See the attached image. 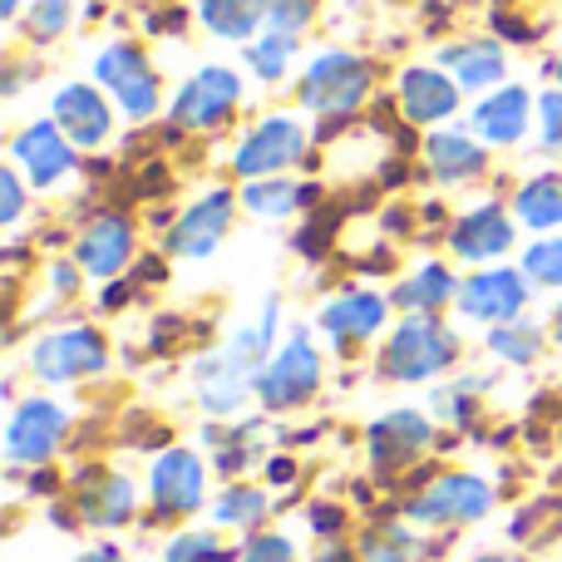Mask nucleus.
<instances>
[{
    "label": "nucleus",
    "instance_id": "f257e3e1",
    "mask_svg": "<svg viewBox=\"0 0 562 562\" xmlns=\"http://www.w3.org/2000/svg\"><path fill=\"white\" fill-rule=\"evenodd\" d=\"M370 89H375V65L366 55H356V49H321L301 69L296 99L321 124H346V119H356V109H366Z\"/></svg>",
    "mask_w": 562,
    "mask_h": 562
},
{
    "label": "nucleus",
    "instance_id": "f03ea898",
    "mask_svg": "<svg viewBox=\"0 0 562 562\" xmlns=\"http://www.w3.org/2000/svg\"><path fill=\"white\" fill-rule=\"evenodd\" d=\"M459 360V336L439 316H405L375 356V375L395 385H425Z\"/></svg>",
    "mask_w": 562,
    "mask_h": 562
},
{
    "label": "nucleus",
    "instance_id": "7ed1b4c3",
    "mask_svg": "<svg viewBox=\"0 0 562 562\" xmlns=\"http://www.w3.org/2000/svg\"><path fill=\"white\" fill-rule=\"evenodd\" d=\"M94 85L104 89L119 104V114L134 119V124H148L158 114V99H164V85H158L148 55L134 45V40H114L94 55Z\"/></svg>",
    "mask_w": 562,
    "mask_h": 562
},
{
    "label": "nucleus",
    "instance_id": "20e7f679",
    "mask_svg": "<svg viewBox=\"0 0 562 562\" xmlns=\"http://www.w3.org/2000/svg\"><path fill=\"white\" fill-rule=\"evenodd\" d=\"M321 380H326L321 350L311 346V330L296 326L286 336V346H277L272 360L262 366V375H257V400H262V409H272V415H286V409L306 405V400L316 395Z\"/></svg>",
    "mask_w": 562,
    "mask_h": 562
},
{
    "label": "nucleus",
    "instance_id": "39448f33",
    "mask_svg": "<svg viewBox=\"0 0 562 562\" xmlns=\"http://www.w3.org/2000/svg\"><path fill=\"white\" fill-rule=\"evenodd\" d=\"M306 148H311V134H306L301 119L267 114V119H257L243 138H237L233 173L247 178V183H252V178H281L286 168H296L301 158H306Z\"/></svg>",
    "mask_w": 562,
    "mask_h": 562
},
{
    "label": "nucleus",
    "instance_id": "423d86ee",
    "mask_svg": "<svg viewBox=\"0 0 562 562\" xmlns=\"http://www.w3.org/2000/svg\"><path fill=\"white\" fill-rule=\"evenodd\" d=\"M237 104H243V75L227 65H203L173 94L168 124L183 128V134H213L237 114Z\"/></svg>",
    "mask_w": 562,
    "mask_h": 562
},
{
    "label": "nucleus",
    "instance_id": "0eeeda50",
    "mask_svg": "<svg viewBox=\"0 0 562 562\" xmlns=\"http://www.w3.org/2000/svg\"><path fill=\"white\" fill-rule=\"evenodd\" d=\"M488 508H494V484L454 469V474L429 479V484L409 498L405 514L425 528H459V524H479Z\"/></svg>",
    "mask_w": 562,
    "mask_h": 562
},
{
    "label": "nucleus",
    "instance_id": "6e6552de",
    "mask_svg": "<svg viewBox=\"0 0 562 562\" xmlns=\"http://www.w3.org/2000/svg\"><path fill=\"white\" fill-rule=\"evenodd\" d=\"M10 168H20V178H25L35 193H49V188H59L79 168V154L55 119H30V124L15 128V138H10Z\"/></svg>",
    "mask_w": 562,
    "mask_h": 562
},
{
    "label": "nucleus",
    "instance_id": "1a4fd4ad",
    "mask_svg": "<svg viewBox=\"0 0 562 562\" xmlns=\"http://www.w3.org/2000/svg\"><path fill=\"white\" fill-rule=\"evenodd\" d=\"M109 366V346L94 326H59L30 346V370L49 385H69V380H89Z\"/></svg>",
    "mask_w": 562,
    "mask_h": 562
},
{
    "label": "nucleus",
    "instance_id": "9d476101",
    "mask_svg": "<svg viewBox=\"0 0 562 562\" xmlns=\"http://www.w3.org/2000/svg\"><path fill=\"white\" fill-rule=\"evenodd\" d=\"M528 296H533V281L524 277V267H488V272H469L459 281V316L464 321H484V326H504V321H518L528 311Z\"/></svg>",
    "mask_w": 562,
    "mask_h": 562
},
{
    "label": "nucleus",
    "instance_id": "9b49d317",
    "mask_svg": "<svg viewBox=\"0 0 562 562\" xmlns=\"http://www.w3.org/2000/svg\"><path fill=\"white\" fill-rule=\"evenodd\" d=\"M237 198L243 193H233V188H207V193L164 233V252L188 257V262L213 257L217 243L227 237V227H233V217H237Z\"/></svg>",
    "mask_w": 562,
    "mask_h": 562
},
{
    "label": "nucleus",
    "instance_id": "f8f14e48",
    "mask_svg": "<svg viewBox=\"0 0 562 562\" xmlns=\"http://www.w3.org/2000/svg\"><path fill=\"white\" fill-rule=\"evenodd\" d=\"M65 429L69 415L55 405V400L35 395V400H20L10 409V425H5V459L10 464H45L59 445H65Z\"/></svg>",
    "mask_w": 562,
    "mask_h": 562
},
{
    "label": "nucleus",
    "instance_id": "ddd939ff",
    "mask_svg": "<svg viewBox=\"0 0 562 562\" xmlns=\"http://www.w3.org/2000/svg\"><path fill=\"white\" fill-rule=\"evenodd\" d=\"M207 488V464L193 449H164L148 469V498H154L158 518H188L203 508Z\"/></svg>",
    "mask_w": 562,
    "mask_h": 562
},
{
    "label": "nucleus",
    "instance_id": "4468645a",
    "mask_svg": "<svg viewBox=\"0 0 562 562\" xmlns=\"http://www.w3.org/2000/svg\"><path fill=\"white\" fill-rule=\"evenodd\" d=\"M395 94H400V114L405 124H419V128H435V124H449L464 104V89L449 69H435V65H409L400 69L395 79Z\"/></svg>",
    "mask_w": 562,
    "mask_h": 562
},
{
    "label": "nucleus",
    "instance_id": "2eb2a0df",
    "mask_svg": "<svg viewBox=\"0 0 562 562\" xmlns=\"http://www.w3.org/2000/svg\"><path fill=\"white\" fill-rule=\"evenodd\" d=\"M370 445V464H375L380 479H395L405 474V464H415L429 445H435V425H429L419 409H390L370 425L366 435Z\"/></svg>",
    "mask_w": 562,
    "mask_h": 562
},
{
    "label": "nucleus",
    "instance_id": "dca6fc26",
    "mask_svg": "<svg viewBox=\"0 0 562 562\" xmlns=\"http://www.w3.org/2000/svg\"><path fill=\"white\" fill-rule=\"evenodd\" d=\"M385 316H390V296L380 291H366V286H346L340 296H330L321 306V330L336 340L340 356H356V346H366L370 336L385 330Z\"/></svg>",
    "mask_w": 562,
    "mask_h": 562
},
{
    "label": "nucleus",
    "instance_id": "f3484780",
    "mask_svg": "<svg viewBox=\"0 0 562 562\" xmlns=\"http://www.w3.org/2000/svg\"><path fill=\"white\" fill-rule=\"evenodd\" d=\"M449 252L459 257V262L479 267V262H498L504 252H514V213H508L498 198H488V203H479L474 213L454 217L449 223Z\"/></svg>",
    "mask_w": 562,
    "mask_h": 562
},
{
    "label": "nucleus",
    "instance_id": "a211bd4d",
    "mask_svg": "<svg viewBox=\"0 0 562 562\" xmlns=\"http://www.w3.org/2000/svg\"><path fill=\"white\" fill-rule=\"evenodd\" d=\"M75 262L94 281H119L134 262V223L124 213H99L75 233Z\"/></svg>",
    "mask_w": 562,
    "mask_h": 562
},
{
    "label": "nucleus",
    "instance_id": "6ab92c4d",
    "mask_svg": "<svg viewBox=\"0 0 562 562\" xmlns=\"http://www.w3.org/2000/svg\"><path fill=\"white\" fill-rule=\"evenodd\" d=\"M49 119L65 128V138L75 148H99L114 134V99L99 85H59L49 99Z\"/></svg>",
    "mask_w": 562,
    "mask_h": 562
},
{
    "label": "nucleus",
    "instance_id": "aec40b11",
    "mask_svg": "<svg viewBox=\"0 0 562 562\" xmlns=\"http://www.w3.org/2000/svg\"><path fill=\"white\" fill-rule=\"evenodd\" d=\"M533 119H538V99L528 94L524 85H498L494 94H484L474 104V114H469V134H474L479 144L514 148V144L528 138Z\"/></svg>",
    "mask_w": 562,
    "mask_h": 562
},
{
    "label": "nucleus",
    "instance_id": "412c9836",
    "mask_svg": "<svg viewBox=\"0 0 562 562\" xmlns=\"http://www.w3.org/2000/svg\"><path fill=\"white\" fill-rule=\"evenodd\" d=\"M419 154H425L429 178H435V183H449V188L474 183V178L488 168L484 144H479L469 128H439V134L425 138V148H419Z\"/></svg>",
    "mask_w": 562,
    "mask_h": 562
},
{
    "label": "nucleus",
    "instance_id": "4be33fe9",
    "mask_svg": "<svg viewBox=\"0 0 562 562\" xmlns=\"http://www.w3.org/2000/svg\"><path fill=\"white\" fill-rule=\"evenodd\" d=\"M439 69L459 79L464 94H494L498 85L508 79V59H504V45L498 40H464V45H445L439 49Z\"/></svg>",
    "mask_w": 562,
    "mask_h": 562
},
{
    "label": "nucleus",
    "instance_id": "5701e85b",
    "mask_svg": "<svg viewBox=\"0 0 562 562\" xmlns=\"http://www.w3.org/2000/svg\"><path fill=\"white\" fill-rule=\"evenodd\" d=\"M193 380H198V405L207 415H237L247 405V395H257V380L243 370L227 366L223 350H207L193 360Z\"/></svg>",
    "mask_w": 562,
    "mask_h": 562
},
{
    "label": "nucleus",
    "instance_id": "b1692460",
    "mask_svg": "<svg viewBox=\"0 0 562 562\" xmlns=\"http://www.w3.org/2000/svg\"><path fill=\"white\" fill-rule=\"evenodd\" d=\"M85 479V488H79V518H85L89 528H119L134 518L138 508V494L134 484H128L124 474H99V469H85V474H75V484Z\"/></svg>",
    "mask_w": 562,
    "mask_h": 562
},
{
    "label": "nucleus",
    "instance_id": "393cba45",
    "mask_svg": "<svg viewBox=\"0 0 562 562\" xmlns=\"http://www.w3.org/2000/svg\"><path fill=\"white\" fill-rule=\"evenodd\" d=\"M454 296H459V277L449 272V262H425L390 286V306L405 311V316H439Z\"/></svg>",
    "mask_w": 562,
    "mask_h": 562
},
{
    "label": "nucleus",
    "instance_id": "a878e982",
    "mask_svg": "<svg viewBox=\"0 0 562 562\" xmlns=\"http://www.w3.org/2000/svg\"><path fill=\"white\" fill-rule=\"evenodd\" d=\"M267 5L272 0H198V20L207 35L233 40V45H252L257 30L267 25Z\"/></svg>",
    "mask_w": 562,
    "mask_h": 562
},
{
    "label": "nucleus",
    "instance_id": "bb28decb",
    "mask_svg": "<svg viewBox=\"0 0 562 562\" xmlns=\"http://www.w3.org/2000/svg\"><path fill=\"white\" fill-rule=\"evenodd\" d=\"M514 217L533 233L562 227V173H538L514 193Z\"/></svg>",
    "mask_w": 562,
    "mask_h": 562
},
{
    "label": "nucleus",
    "instance_id": "cd10ccee",
    "mask_svg": "<svg viewBox=\"0 0 562 562\" xmlns=\"http://www.w3.org/2000/svg\"><path fill=\"white\" fill-rule=\"evenodd\" d=\"M301 49V35H286V30H267L247 45V69H252L262 85H281L291 75V59Z\"/></svg>",
    "mask_w": 562,
    "mask_h": 562
},
{
    "label": "nucleus",
    "instance_id": "c85d7f7f",
    "mask_svg": "<svg viewBox=\"0 0 562 562\" xmlns=\"http://www.w3.org/2000/svg\"><path fill=\"white\" fill-rule=\"evenodd\" d=\"M488 350H494L504 366H533V360L543 356V326L528 316L504 321V326L488 330Z\"/></svg>",
    "mask_w": 562,
    "mask_h": 562
},
{
    "label": "nucleus",
    "instance_id": "c756f323",
    "mask_svg": "<svg viewBox=\"0 0 562 562\" xmlns=\"http://www.w3.org/2000/svg\"><path fill=\"white\" fill-rule=\"evenodd\" d=\"M243 207L252 217H291V213H301V183H291L286 173L252 178V183L243 188Z\"/></svg>",
    "mask_w": 562,
    "mask_h": 562
},
{
    "label": "nucleus",
    "instance_id": "7c9ffc66",
    "mask_svg": "<svg viewBox=\"0 0 562 562\" xmlns=\"http://www.w3.org/2000/svg\"><path fill=\"white\" fill-rule=\"evenodd\" d=\"M75 20V0H30L25 10V40L30 45H55Z\"/></svg>",
    "mask_w": 562,
    "mask_h": 562
},
{
    "label": "nucleus",
    "instance_id": "2f4dec72",
    "mask_svg": "<svg viewBox=\"0 0 562 562\" xmlns=\"http://www.w3.org/2000/svg\"><path fill=\"white\" fill-rule=\"evenodd\" d=\"M213 518L223 528H257L267 518V494L262 488H247V484H237V488H227L223 498H217V508H213Z\"/></svg>",
    "mask_w": 562,
    "mask_h": 562
},
{
    "label": "nucleus",
    "instance_id": "473e14b6",
    "mask_svg": "<svg viewBox=\"0 0 562 562\" xmlns=\"http://www.w3.org/2000/svg\"><path fill=\"white\" fill-rule=\"evenodd\" d=\"M524 277L533 281V286H548V291H562V237H538L533 247L524 252Z\"/></svg>",
    "mask_w": 562,
    "mask_h": 562
},
{
    "label": "nucleus",
    "instance_id": "72a5a7b5",
    "mask_svg": "<svg viewBox=\"0 0 562 562\" xmlns=\"http://www.w3.org/2000/svg\"><path fill=\"white\" fill-rule=\"evenodd\" d=\"M419 558V543L409 528H375L366 533V562H415Z\"/></svg>",
    "mask_w": 562,
    "mask_h": 562
},
{
    "label": "nucleus",
    "instance_id": "f704fd0d",
    "mask_svg": "<svg viewBox=\"0 0 562 562\" xmlns=\"http://www.w3.org/2000/svg\"><path fill=\"white\" fill-rule=\"evenodd\" d=\"M336 227H340V213H336V207H316V213L306 217V227L296 233V252H301V257H326V247H330V237H336Z\"/></svg>",
    "mask_w": 562,
    "mask_h": 562
},
{
    "label": "nucleus",
    "instance_id": "c9c22d12",
    "mask_svg": "<svg viewBox=\"0 0 562 562\" xmlns=\"http://www.w3.org/2000/svg\"><path fill=\"white\" fill-rule=\"evenodd\" d=\"M538 148L543 154H562V89H543L538 94Z\"/></svg>",
    "mask_w": 562,
    "mask_h": 562
},
{
    "label": "nucleus",
    "instance_id": "e433bc0d",
    "mask_svg": "<svg viewBox=\"0 0 562 562\" xmlns=\"http://www.w3.org/2000/svg\"><path fill=\"white\" fill-rule=\"evenodd\" d=\"M311 20H316V0H272L267 5V25L286 30V35H301Z\"/></svg>",
    "mask_w": 562,
    "mask_h": 562
},
{
    "label": "nucleus",
    "instance_id": "4c0bfd02",
    "mask_svg": "<svg viewBox=\"0 0 562 562\" xmlns=\"http://www.w3.org/2000/svg\"><path fill=\"white\" fill-rule=\"evenodd\" d=\"M237 562H296V548H291V538H281V533H252L243 543V558Z\"/></svg>",
    "mask_w": 562,
    "mask_h": 562
},
{
    "label": "nucleus",
    "instance_id": "58836bf2",
    "mask_svg": "<svg viewBox=\"0 0 562 562\" xmlns=\"http://www.w3.org/2000/svg\"><path fill=\"white\" fill-rule=\"evenodd\" d=\"M20 213H25V178L20 168H5L0 173V227H15Z\"/></svg>",
    "mask_w": 562,
    "mask_h": 562
},
{
    "label": "nucleus",
    "instance_id": "ea45409f",
    "mask_svg": "<svg viewBox=\"0 0 562 562\" xmlns=\"http://www.w3.org/2000/svg\"><path fill=\"white\" fill-rule=\"evenodd\" d=\"M79 281H85V267H79L75 257H69V262H49V291H55V296H75Z\"/></svg>",
    "mask_w": 562,
    "mask_h": 562
},
{
    "label": "nucleus",
    "instance_id": "a19ab883",
    "mask_svg": "<svg viewBox=\"0 0 562 562\" xmlns=\"http://www.w3.org/2000/svg\"><path fill=\"white\" fill-rule=\"evenodd\" d=\"M311 528H316V533L321 538H336L340 533V528H346V514H340V508L336 504H311Z\"/></svg>",
    "mask_w": 562,
    "mask_h": 562
},
{
    "label": "nucleus",
    "instance_id": "79ce46f5",
    "mask_svg": "<svg viewBox=\"0 0 562 562\" xmlns=\"http://www.w3.org/2000/svg\"><path fill=\"white\" fill-rule=\"evenodd\" d=\"M164 277H168V262H164V257H138V272H134L138 286H154V281H164Z\"/></svg>",
    "mask_w": 562,
    "mask_h": 562
},
{
    "label": "nucleus",
    "instance_id": "37998d69",
    "mask_svg": "<svg viewBox=\"0 0 562 562\" xmlns=\"http://www.w3.org/2000/svg\"><path fill=\"white\" fill-rule=\"evenodd\" d=\"M494 25L504 30V40H514V45H528V40H538L533 30H528V25H524V20H518V15H494Z\"/></svg>",
    "mask_w": 562,
    "mask_h": 562
},
{
    "label": "nucleus",
    "instance_id": "c03bdc74",
    "mask_svg": "<svg viewBox=\"0 0 562 562\" xmlns=\"http://www.w3.org/2000/svg\"><path fill=\"white\" fill-rule=\"evenodd\" d=\"M128 296H134V291H128V281L119 277V281H109V286H104V296H99V306H104V311H114V306H124Z\"/></svg>",
    "mask_w": 562,
    "mask_h": 562
},
{
    "label": "nucleus",
    "instance_id": "a18cd8bd",
    "mask_svg": "<svg viewBox=\"0 0 562 562\" xmlns=\"http://www.w3.org/2000/svg\"><path fill=\"white\" fill-rule=\"evenodd\" d=\"M267 479H272V484H291V479H296V464H291L286 454L267 459Z\"/></svg>",
    "mask_w": 562,
    "mask_h": 562
},
{
    "label": "nucleus",
    "instance_id": "49530a36",
    "mask_svg": "<svg viewBox=\"0 0 562 562\" xmlns=\"http://www.w3.org/2000/svg\"><path fill=\"white\" fill-rule=\"evenodd\" d=\"M75 562H128V558L119 553L114 543H99V548H89V553H79Z\"/></svg>",
    "mask_w": 562,
    "mask_h": 562
},
{
    "label": "nucleus",
    "instance_id": "de8ad7c7",
    "mask_svg": "<svg viewBox=\"0 0 562 562\" xmlns=\"http://www.w3.org/2000/svg\"><path fill=\"white\" fill-rule=\"evenodd\" d=\"M385 227H390L395 237H405L409 227H415V213H409V207H395V213H385Z\"/></svg>",
    "mask_w": 562,
    "mask_h": 562
},
{
    "label": "nucleus",
    "instance_id": "09e8293b",
    "mask_svg": "<svg viewBox=\"0 0 562 562\" xmlns=\"http://www.w3.org/2000/svg\"><path fill=\"white\" fill-rule=\"evenodd\" d=\"M316 562H356V553L350 548H340V543H330V548H321Z\"/></svg>",
    "mask_w": 562,
    "mask_h": 562
},
{
    "label": "nucleus",
    "instance_id": "8fccbe9b",
    "mask_svg": "<svg viewBox=\"0 0 562 562\" xmlns=\"http://www.w3.org/2000/svg\"><path fill=\"white\" fill-rule=\"evenodd\" d=\"M548 336L562 346V306H553V316H548Z\"/></svg>",
    "mask_w": 562,
    "mask_h": 562
},
{
    "label": "nucleus",
    "instance_id": "3c124183",
    "mask_svg": "<svg viewBox=\"0 0 562 562\" xmlns=\"http://www.w3.org/2000/svg\"><path fill=\"white\" fill-rule=\"evenodd\" d=\"M474 562H528V558H518V553H484V558H474Z\"/></svg>",
    "mask_w": 562,
    "mask_h": 562
},
{
    "label": "nucleus",
    "instance_id": "603ef678",
    "mask_svg": "<svg viewBox=\"0 0 562 562\" xmlns=\"http://www.w3.org/2000/svg\"><path fill=\"white\" fill-rule=\"evenodd\" d=\"M0 15H5V20L20 15V0H0Z\"/></svg>",
    "mask_w": 562,
    "mask_h": 562
},
{
    "label": "nucleus",
    "instance_id": "864d4df0",
    "mask_svg": "<svg viewBox=\"0 0 562 562\" xmlns=\"http://www.w3.org/2000/svg\"><path fill=\"white\" fill-rule=\"evenodd\" d=\"M548 75H553L558 85H562V55H558V59H548Z\"/></svg>",
    "mask_w": 562,
    "mask_h": 562
}]
</instances>
